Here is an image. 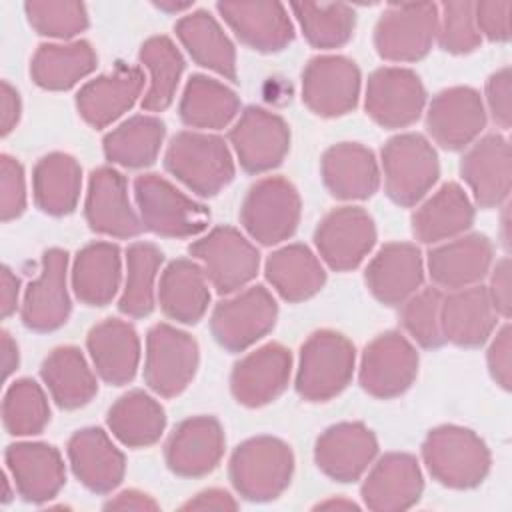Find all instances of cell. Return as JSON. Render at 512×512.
Returning a JSON list of instances; mask_svg holds the SVG:
<instances>
[{
	"mask_svg": "<svg viewBox=\"0 0 512 512\" xmlns=\"http://www.w3.org/2000/svg\"><path fill=\"white\" fill-rule=\"evenodd\" d=\"M2 366H4V378H8L18 366V346L6 330L2 332Z\"/></svg>",
	"mask_w": 512,
	"mask_h": 512,
	"instance_id": "cell-61",
	"label": "cell"
},
{
	"mask_svg": "<svg viewBox=\"0 0 512 512\" xmlns=\"http://www.w3.org/2000/svg\"><path fill=\"white\" fill-rule=\"evenodd\" d=\"M276 316L274 296L264 286H250L216 304L210 330L222 348L242 352L274 328Z\"/></svg>",
	"mask_w": 512,
	"mask_h": 512,
	"instance_id": "cell-11",
	"label": "cell"
},
{
	"mask_svg": "<svg viewBox=\"0 0 512 512\" xmlns=\"http://www.w3.org/2000/svg\"><path fill=\"white\" fill-rule=\"evenodd\" d=\"M68 252L50 248L42 254L40 274L32 280L22 300V322L36 332L60 328L70 316V296L66 286Z\"/></svg>",
	"mask_w": 512,
	"mask_h": 512,
	"instance_id": "cell-19",
	"label": "cell"
},
{
	"mask_svg": "<svg viewBox=\"0 0 512 512\" xmlns=\"http://www.w3.org/2000/svg\"><path fill=\"white\" fill-rule=\"evenodd\" d=\"M374 242V220L360 206L334 208L320 220L314 232L320 258L338 272L356 268L368 256Z\"/></svg>",
	"mask_w": 512,
	"mask_h": 512,
	"instance_id": "cell-16",
	"label": "cell"
},
{
	"mask_svg": "<svg viewBox=\"0 0 512 512\" xmlns=\"http://www.w3.org/2000/svg\"><path fill=\"white\" fill-rule=\"evenodd\" d=\"M82 168L74 156L52 152L42 156L32 172L36 206L52 216L70 214L80 198Z\"/></svg>",
	"mask_w": 512,
	"mask_h": 512,
	"instance_id": "cell-40",
	"label": "cell"
},
{
	"mask_svg": "<svg viewBox=\"0 0 512 512\" xmlns=\"http://www.w3.org/2000/svg\"><path fill=\"white\" fill-rule=\"evenodd\" d=\"M488 368L492 378L504 390L512 384V328L504 324L488 348Z\"/></svg>",
	"mask_w": 512,
	"mask_h": 512,
	"instance_id": "cell-55",
	"label": "cell"
},
{
	"mask_svg": "<svg viewBox=\"0 0 512 512\" xmlns=\"http://www.w3.org/2000/svg\"><path fill=\"white\" fill-rule=\"evenodd\" d=\"M96 52L86 40L40 44L30 62L32 80L46 90H68L96 68Z\"/></svg>",
	"mask_w": 512,
	"mask_h": 512,
	"instance_id": "cell-41",
	"label": "cell"
},
{
	"mask_svg": "<svg viewBox=\"0 0 512 512\" xmlns=\"http://www.w3.org/2000/svg\"><path fill=\"white\" fill-rule=\"evenodd\" d=\"M494 246L484 234L456 236L428 252V272L434 284L460 290L480 282L492 268Z\"/></svg>",
	"mask_w": 512,
	"mask_h": 512,
	"instance_id": "cell-29",
	"label": "cell"
},
{
	"mask_svg": "<svg viewBox=\"0 0 512 512\" xmlns=\"http://www.w3.org/2000/svg\"><path fill=\"white\" fill-rule=\"evenodd\" d=\"M426 104V90L416 72L384 66L368 76L366 114L382 128H404L416 122Z\"/></svg>",
	"mask_w": 512,
	"mask_h": 512,
	"instance_id": "cell-14",
	"label": "cell"
},
{
	"mask_svg": "<svg viewBox=\"0 0 512 512\" xmlns=\"http://www.w3.org/2000/svg\"><path fill=\"white\" fill-rule=\"evenodd\" d=\"M294 454L274 436H256L242 442L230 456L228 476L240 496L252 502L278 498L290 484Z\"/></svg>",
	"mask_w": 512,
	"mask_h": 512,
	"instance_id": "cell-3",
	"label": "cell"
},
{
	"mask_svg": "<svg viewBox=\"0 0 512 512\" xmlns=\"http://www.w3.org/2000/svg\"><path fill=\"white\" fill-rule=\"evenodd\" d=\"M120 278V248L112 242L86 244L72 262V290L88 306H106L116 296Z\"/></svg>",
	"mask_w": 512,
	"mask_h": 512,
	"instance_id": "cell-36",
	"label": "cell"
},
{
	"mask_svg": "<svg viewBox=\"0 0 512 512\" xmlns=\"http://www.w3.org/2000/svg\"><path fill=\"white\" fill-rule=\"evenodd\" d=\"M178 110L182 122L190 128L220 130L236 118L240 100L226 84L204 74H194L184 86Z\"/></svg>",
	"mask_w": 512,
	"mask_h": 512,
	"instance_id": "cell-43",
	"label": "cell"
},
{
	"mask_svg": "<svg viewBox=\"0 0 512 512\" xmlns=\"http://www.w3.org/2000/svg\"><path fill=\"white\" fill-rule=\"evenodd\" d=\"M104 510H158V502L140 490H124L110 498Z\"/></svg>",
	"mask_w": 512,
	"mask_h": 512,
	"instance_id": "cell-58",
	"label": "cell"
},
{
	"mask_svg": "<svg viewBox=\"0 0 512 512\" xmlns=\"http://www.w3.org/2000/svg\"><path fill=\"white\" fill-rule=\"evenodd\" d=\"M224 454V432L212 416H192L182 420L170 434L164 456L168 468L186 478L212 472Z\"/></svg>",
	"mask_w": 512,
	"mask_h": 512,
	"instance_id": "cell-24",
	"label": "cell"
},
{
	"mask_svg": "<svg viewBox=\"0 0 512 512\" xmlns=\"http://www.w3.org/2000/svg\"><path fill=\"white\" fill-rule=\"evenodd\" d=\"M66 452L74 476L96 494L114 490L124 478V454L102 428H82L74 432Z\"/></svg>",
	"mask_w": 512,
	"mask_h": 512,
	"instance_id": "cell-30",
	"label": "cell"
},
{
	"mask_svg": "<svg viewBox=\"0 0 512 512\" xmlns=\"http://www.w3.org/2000/svg\"><path fill=\"white\" fill-rule=\"evenodd\" d=\"M158 302L168 318L196 324L210 304L208 278L202 266L188 258L172 260L160 276Z\"/></svg>",
	"mask_w": 512,
	"mask_h": 512,
	"instance_id": "cell-35",
	"label": "cell"
},
{
	"mask_svg": "<svg viewBox=\"0 0 512 512\" xmlns=\"http://www.w3.org/2000/svg\"><path fill=\"white\" fill-rule=\"evenodd\" d=\"M164 260L158 246L150 242H134L126 250V282L118 308L132 318H144L154 310L156 276Z\"/></svg>",
	"mask_w": 512,
	"mask_h": 512,
	"instance_id": "cell-46",
	"label": "cell"
},
{
	"mask_svg": "<svg viewBox=\"0 0 512 512\" xmlns=\"http://www.w3.org/2000/svg\"><path fill=\"white\" fill-rule=\"evenodd\" d=\"M356 362L354 344L340 332L318 330L300 348L296 392L308 402H326L350 382Z\"/></svg>",
	"mask_w": 512,
	"mask_h": 512,
	"instance_id": "cell-4",
	"label": "cell"
},
{
	"mask_svg": "<svg viewBox=\"0 0 512 512\" xmlns=\"http://www.w3.org/2000/svg\"><path fill=\"white\" fill-rule=\"evenodd\" d=\"M486 126L482 96L470 86H452L438 92L426 112V128L446 150L470 146Z\"/></svg>",
	"mask_w": 512,
	"mask_h": 512,
	"instance_id": "cell-17",
	"label": "cell"
},
{
	"mask_svg": "<svg viewBox=\"0 0 512 512\" xmlns=\"http://www.w3.org/2000/svg\"><path fill=\"white\" fill-rule=\"evenodd\" d=\"M84 214L88 226L104 236L132 238L144 230L142 220L136 216L130 204L126 178L110 166L92 170Z\"/></svg>",
	"mask_w": 512,
	"mask_h": 512,
	"instance_id": "cell-20",
	"label": "cell"
},
{
	"mask_svg": "<svg viewBox=\"0 0 512 512\" xmlns=\"http://www.w3.org/2000/svg\"><path fill=\"white\" fill-rule=\"evenodd\" d=\"M366 286L372 296L386 304H404L424 282V262L416 244L388 242L366 268Z\"/></svg>",
	"mask_w": 512,
	"mask_h": 512,
	"instance_id": "cell-23",
	"label": "cell"
},
{
	"mask_svg": "<svg viewBox=\"0 0 512 512\" xmlns=\"http://www.w3.org/2000/svg\"><path fill=\"white\" fill-rule=\"evenodd\" d=\"M188 252L200 260L208 282L218 294H232L258 274L256 246L232 226H218L190 244Z\"/></svg>",
	"mask_w": 512,
	"mask_h": 512,
	"instance_id": "cell-8",
	"label": "cell"
},
{
	"mask_svg": "<svg viewBox=\"0 0 512 512\" xmlns=\"http://www.w3.org/2000/svg\"><path fill=\"white\" fill-rule=\"evenodd\" d=\"M266 280L288 302L312 298L326 282V272L304 244H288L272 252L264 264Z\"/></svg>",
	"mask_w": 512,
	"mask_h": 512,
	"instance_id": "cell-38",
	"label": "cell"
},
{
	"mask_svg": "<svg viewBox=\"0 0 512 512\" xmlns=\"http://www.w3.org/2000/svg\"><path fill=\"white\" fill-rule=\"evenodd\" d=\"M442 292L438 288H424L412 294L402 308V324L406 332L422 346L436 348L444 342L440 328Z\"/></svg>",
	"mask_w": 512,
	"mask_h": 512,
	"instance_id": "cell-50",
	"label": "cell"
},
{
	"mask_svg": "<svg viewBox=\"0 0 512 512\" xmlns=\"http://www.w3.org/2000/svg\"><path fill=\"white\" fill-rule=\"evenodd\" d=\"M174 30L196 64L220 74L226 80H236L234 44L210 12L196 10L186 14L176 22Z\"/></svg>",
	"mask_w": 512,
	"mask_h": 512,
	"instance_id": "cell-37",
	"label": "cell"
},
{
	"mask_svg": "<svg viewBox=\"0 0 512 512\" xmlns=\"http://www.w3.org/2000/svg\"><path fill=\"white\" fill-rule=\"evenodd\" d=\"M360 70L340 54L314 56L302 70V100L318 116L334 118L356 108Z\"/></svg>",
	"mask_w": 512,
	"mask_h": 512,
	"instance_id": "cell-12",
	"label": "cell"
},
{
	"mask_svg": "<svg viewBox=\"0 0 512 512\" xmlns=\"http://www.w3.org/2000/svg\"><path fill=\"white\" fill-rule=\"evenodd\" d=\"M166 126L156 116L138 114L104 136V156L124 168L150 166L162 146Z\"/></svg>",
	"mask_w": 512,
	"mask_h": 512,
	"instance_id": "cell-44",
	"label": "cell"
},
{
	"mask_svg": "<svg viewBox=\"0 0 512 512\" xmlns=\"http://www.w3.org/2000/svg\"><path fill=\"white\" fill-rule=\"evenodd\" d=\"M496 316L484 286L474 284L452 290V294L442 298L440 306L442 336L458 346H480L490 338Z\"/></svg>",
	"mask_w": 512,
	"mask_h": 512,
	"instance_id": "cell-33",
	"label": "cell"
},
{
	"mask_svg": "<svg viewBox=\"0 0 512 512\" xmlns=\"http://www.w3.org/2000/svg\"><path fill=\"white\" fill-rule=\"evenodd\" d=\"M2 422L12 436L40 434L50 422V406L44 390L32 378L12 382L2 402Z\"/></svg>",
	"mask_w": 512,
	"mask_h": 512,
	"instance_id": "cell-48",
	"label": "cell"
},
{
	"mask_svg": "<svg viewBox=\"0 0 512 512\" xmlns=\"http://www.w3.org/2000/svg\"><path fill=\"white\" fill-rule=\"evenodd\" d=\"M216 10L252 50L278 52L294 40L292 20L280 2H218Z\"/></svg>",
	"mask_w": 512,
	"mask_h": 512,
	"instance_id": "cell-26",
	"label": "cell"
},
{
	"mask_svg": "<svg viewBox=\"0 0 512 512\" xmlns=\"http://www.w3.org/2000/svg\"><path fill=\"white\" fill-rule=\"evenodd\" d=\"M10 498H12V494H10V488H8V476L4 474V498H2V500L8 502Z\"/></svg>",
	"mask_w": 512,
	"mask_h": 512,
	"instance_id": "cell-64",
	"label": "cell"
},
{
	"mask_svg": "<svg viewBox=\"0 0 512 512\" xmlns=\"http://www.w3.org/2000/svg\"><path fill=\"white\" fill-rule=\"evenodd\" d=\"M316 508H322V510H326V508H344V510H350V508H358L354 502H350V500H326V502H320Z\"/></svg>",
	"mask_w": 512,
	"mask_h": 512,
	"instance_id": "cell-63",
	"label": "cell"
},
{
	"mask_svg": "<svg viewBox=\"0 0 512 512\" xmlns=\"http://www.w3.org/2000/svg\"><path fill=\"white\" fill-rule=\"evenodd\" d=\"M40 376L60 408L74 410L98 392L96 376L76 346H58L42 362Z\"/></svg>",
	"mask_w": 512,
	"mask_h": 512,
	"instance_id": "cell-39",
	"label": "cell"
},
{
	"mask_svg": "<svg viewBox=\"0 0 512 512\" xmlns=\"http://www.w3.org/2000/svg\"><path fill=\"white\" fill-rule=\"evenodd\" d=\"M198 342L170 324H154L146 334L144 380L158 396L174 398L186 390L198 368Z\"/></svg>",
	"mask_w": 512,
	"mask_h": 512,
	"instance_id": "cell-9",
	"label": "cell"
},
{
	"mask_svg": "<svg viewBox=\"0 0 512 512\" xmlns=\"http://www.w3.org/2000/svg\"><path fill=\"white\" fill-rule=\"evenodd\" d=\"M18 294H20V280L8 266L2 268L0 276V308L2 318H8L12 312H16L18 306Z\"/></svg>",
	"mask_w": 512,
	"mask_h": 512,
	"instance_id": "cell-60",
	"label": "cell"
},
{
	"mask_svg": "<svg viewBox=\"0 0 512 512\" xmlns=\"http://www.w3.org/2000/svg\"><path fill=\"white\" fill-rule=\"evenodd\" d=\"M22 114V104H20V94L16 88H12L6 80L2 82V136H8Z\"/></svg>",
	"mask_w": 512,
	"mask_h": 512,
	"instance_id": "cell-59",
	"label": "cell"
},
{
	"mask_svg": "<svg viewBox=\"0 0 512 512\" xmlns=\"http://www.w3.org/2000/svg\"><path fill=\"white\" fill-rule=\"evenodd\" d=\"M424 480L412 454H384L368 472L360 494L364 504L376 512H396L414 506L422 494Z\"/></svg>",
	"mask_w": 512,
	"mask_h": 512,
	"instance_id": "cell-25",
	"label": "cell"
},
{
	"mask_svg": "<svg viewBox=\"0 0 512 512\" xmlns=\"http://www.w3.org/2000/svg\"><path fill=\"white\" fill-rule=\"evenodd\" d=\"M86 346L98 376L114 386L128 384L138 370L140 340L134 326L120 318H106L92 326Z\"/></svg>",
	"mask_w": 512,
	"mask_h": 512,
	"instance_id": "cell-31",
	"label": "cell"
},
{
	"mask_svg": "<svg viewBox=\"0 0 512 512\" xmlns=\"http://www.w3.org/2000/svg\"><path fill=\"white\" fill-rule=\"evenodd\" d=\"M510 10L512 2H476L474 18L480 36L484 34L492 42H508L510 38Z\"/></svg>",
	"mask_w": 512,
	"mask_h": 512,
	"instance_id": "cell-53",
	"label": "cell"
},
{
	"mask_svg": "<svg viewBox=\"0 0 512 512\" xmlns=\"http://www.w3.org/2000/svg\"><path fill=\"white\" fill-rule=\"evenodd\" d=\"M166 426V414L158 400L144 390L122 394L108 410L110 432L128 448L154 444Z\"/></svg>",
	"mask_w": 512,
	"mask_h": 512,
	"instance_id": "cell-42",
	"label": "cell"
},
{
	"mask_svg": "<svg viewBox=\"0 0 512 512\" xmlns=\"http://www.w3.org/2000/svg\"><path fill=\"white\" fill-rule=\"evenodd\" d=\"M460 174L482 208H494L508 200L512 184L510 144L502 134H486L474 142L460 162Z\"/></svg>",
	"mask_w": 512,
	"mask_h": 512,
	"instance_id": "cell-22",
	"label": "cell"
},
{
	"mask_svg": "<svg viewBox=\"0 0 512 512\" xmlns=\"http://www.w3.org/2000/svg\"><path fill=\"white\" fill-rule=\"evenodd\" d=\"M438 10L436 38L442 50L468 54L480 46L482 36L474 18V2H444Z\"/></svg>",
	"mask_w": 512,
	"mask_h": 512,
	"instance_id": "cell-51",
	"label": "cell"
},
{
	"mask_svg": "<svg viewBox=\"0 0 512 512\" xmlns=\"http://www.w3.org/2000/svg\"><path fill=\"white\" fill-rule=\"evenodd\" d=\"M474 222V206L462 186L442 184L414 214L412 232L424 244L452 240L466 232Z\"/></svg>",
	"mask_w": 512,
	"mask_h": 512,
	"instance_id": "cell-34",
	"label": "cell"
},
{
	"mask_svg": "<svg viewBox=\"0 0 512 512\" xmlns=\"http://www.w3.org/2000/svg\"><path fill=\"white\" fill-rule=\"evenodd\" d=\"M488 296L492 300V306L496 314L508 318L510 308H512V290H510V258L504 256L502 260L496 262L492 276H490V286L486 288Z\"/></svg>",
	"mask_w": 512,
	"mask_h": 512,
	"instance_id": "cell-56",
	"label": "cell"
},
{
	"mask_svg": "<svg viewBox=\"0 0 512 512\" xmlns=\"http://www.w3.org/2000/svg\"><path fill=\"white\" fill-rule=\"evenodd\" d=\"M422 458L434 480L456 490L478 486L490 470V450L484 440L456 424L430 430L422 444Z\"/></svg>",
	"mask_w": 512,
	"mask_h": 512,
	"instance_id": "cell-1",
	"label": "cell"
},
{
	"mask_svg": "<svg viewBox=\"0 0 512 512\" xmlns=\"http://www.w3.org/2000/svg\"><path fill=\"white\" fill-rule=\"evenodd\" d=\"M240 222L262 246L288 240L300 222V196L292 182L282 176H268L250 186Z\"/></svg>",
	"mask_w": 512,
	"mask_h": 512,
	"instance_id": "cell-7",
	"label": "cell"
},
{
	"mask_svg": "<svg viewBox=\"0 0 512 512\" xmlns=\"http://www.w3.org/2000/svg\"><path fill=\"white\" fill-rule=\"evenodd\" d=\"M140 62L150 72V84L142 98V108L148 112L166 110L184 72V58L168 36H152L140 48Z\"/></svg>",
	"mask_w": 512,
	"mask_h": 512,
	"instance_id": "cell-45",
	"label": "cell"
},
{
	"mask_svg": "<svg viewBox=\"0 0 512 512\" xmlns=\"http://www.w3.org/2000/svg\"><path fill=\"white\" fill-rule=\"evenodd\" d=\"M376 454V436L362 422H340L326 428L314 448L318 468L336 482L358 480Z\"/></svg>",
	"mask_w": 512,
	"mask_h": 512,
	"instance_id": "cell-21",
	"label": "cell"
},
{
	"mask_svg": "<svg viewBox=\"0 0 512 512\" xmlns=\"http://www.w3.org/2000/svg\"><path fill=\"white\" fill-rule=\"evenodd\" d=\"M164 166L198 196H214L234 178L226 142L206 132H178L166 148Z\"/></svg>",
	"mask_w": 512,
	"mask_h": 512,
	"instance_id": "cell-2",
	"label": "cell"
},
{
	"mask_svg": "<svg viewBox=\"0 0 512 512\" xmlns=\"http://www.w3.org/2000/svg\"><path fill=\"white\" fill-rule=\"evenodd\" d=\"M418 374V352L396 332L376 336L362 352L360 386L374 398H394L406 392Z\"/></svg>",
	"mask_w": 512,
	"mask_h": 512,
	"instance_id": "cell-13",
	"label": "cell"
},
{
	"mask_svg": "<svg viewBox=\"0 0 512 512\" xmlns=\"http://www.w3.org/2000/svg\"><path fill=\"white\" fill-rule=\"evenodd\" d=\"M240 166L250 174L276 168L290 148V128L282 116L248 106L228 132Z\"/></svg>",
	"mask_w": 512,
	"mask_h": 512,
	"instance_id": "cell-15",
	"label": "cell"
},
{
	"mask_svg": "<svg viewBox=\"0 0 512 512\" xmlns=\"http://www.w3.org/2000/svg\"><path fill=\"white\" fill-rule=\"evenodd\" d=\"M144 86L142 70L118 64L112 72L86 82L76 94L80 116L94 128H106L128 112Z\"/></svg>",
	"mask_w": 512,
	"mask_h": 512,
	"instance_id": "cell-28",
	"label": "cell"
},
{
	"mask_svg": "<svg viewBox=\"0 0 512 512\" xmlns=\"http://www.w3.org/2000/svg\"><path fill=\"white\" fill-rule=\"evenodd\" d=\"M510 94H512V76H510V68L504 66L498 72H494L486 82L488 110L492 114V120L504 130L510 128V120H512Z\"/></svg>",
	"mask_w": 512,
	"mask_h": 512,
	"instance_id": "cell-54",
	"label": "cell"
},
{
	"mask_svg": "<svg viewBox=\"0 0 512 512\" xmlns=\"http://www.w3.org/2000/svg\"><path fill=\"white\" fill-rule=\"evenodd\" d=\"M26 208V180L22 164L2 154L0 158V216L2 222L18 218Z\"/></svg>",
	"mask_w": 512,
	"mask_h": 512,
	"instance_id": "cell-52",
	"label": "cell"
},
{
	"mask_svg": "<svg viewBox=\"0 0 512 512\" xmlns=\"http://www.w3.org/2000/svg\"><path fill=\"white\" fill-rule=\"evenodd\" d=\"M238 502L222 488H208L182 504V510H236Z\"/></svg>",
	"mask_w": 512,
	"mask_h": 512,
	"instance_id": "cell-57",
	"label": "cell"
},
{
	"mask_svg": "<svg viewBox=\"0 0 512 512\" xmlns=\"http://www.w3.org/2000/svg\"><path fill=\"white\" fill-rule=\"evenodd\" d=\"M154 6L164 12H184V10L192 8V2H156Z\"/></svg>",
	"mask_w": 512,
	"mask_h": 512,
	"instance_id": "cell-62",
	"label": "cell"
},
{
	"mask_svg": "<svg viewBox=\"0 0 512 512\" xmlns=\"http://www.w3.org/2000/svg\"><path fill=\"white\" fill-rule=\"evenodd\" d=\"M304 38L314 48H338L346 44L356 26V10L348 4H314V2H300L290 4Z\"/></svg>",
	"mask_w": 512,
	"mask_h": 512,
	"instance_id": "cell-47",
	"label": "cell"
},
{
	"mask_svg": "<svg viewBox=\"0 0 512 512\" xmlns=\"http://www.w3.org/2000/svg\"><path fill=\"white\" fill-rule=\"evenodd\" d=\"M290 372V350L278 342H268L234 364L230 376L232 396L248 408L264 406L286 390Z\"/></svg>",
	"mask_w": 512,
	"mask_h": 512,
	"instance_id": "cell-18",
	"label": "cell"
},
{
	"mask_svg": "<svg viewBox=\"0 0 512 512\" xmlns=\"http://www.w3.org/2000/svg\"><path fill=\"white\" fill-rule=\"evenodd\" d=\"M134 198L142 226L158 236H196L210 222V212L204 204L180 192L160 174H140L134 180Z\"/></svg>",
	"mask_w": 512,
	"mask_h": 512,
	"instance_id": "cell-5",
	"label": "cell"
},
{
	"mask_svg": "<svg viewBox=\"0 0 512 512\" xmlns=\"http://www.w3.org/2000/svg\"><path fill=\"white\" fill-rule=\"evenodd\" d=\"M436 30V4H392L380 14L376 22L374 46L384 60L416 62L430 52Z\"/></svg>",
	"mask_w": 512,
	"mask_h": 512,
	"instance_id": "cell-10",
	"label": "cell"
},
{
	"mask_svg": "<svg viewBox=\"0 0 512 512\" xmlns=\"http://www.w3.org/2000/svg\"><path fill=\"white\" fill-rule=\"evenodd\" d=\"M322 180L334 198L364 200L378 190V162L366 146L340 142L322 156Z\"/></svg>",
	"mask_w": 512,
	"mask_h": 512,
	"instance_id": "cell-32",
	"label": "cell"
},
{
	"mask_svg": "<svg viewBox=\"0 0 512 512\" xmlns=\"http://www.w3.org/2000/svg\"><path fill=\"white\" fill-rule=\"evenodd\" d=\"M8 474L18 494L28 502L54 498L66 482L60 452L44 442H16L4 452Z\"/></svg>",
	"mask_w": 512,
	"mask_h": 512,
	"instance_id": "cell-27",
	"label": "cell"
},
{
	"mask_svg": "<svg viewBox=\"0 0 512 512\" xmlns=\"http://www.w3.org/2000/svg\"><path fill=\"white\" fill-rule=\"evenodd\" d=\"M30 26L50 38H74L88 28V12L82 2L32 0L24 4Z\"/></svg>",
	"mask_w": 512,
	"mask_h": 512,
	"instance_id": "cell-49",
	"label": "cell"
},
{
	"mask_svg": "<svg viewBox=\"0 0 512 512\" xmlns=\"http://www.w3.org/2000/svg\"><path fill=\"white\" fill-rule=\"evenodd\" d=\"M382 168L386 194L400 206L420 202L440 176L436 150L416 132L392 136L384 144Z\"/></svg>",
	"mask_w": 512,
	"mask_h": 512,
	"instance_id": "cell-6",
	"label": "cell"
}]
</instances>
